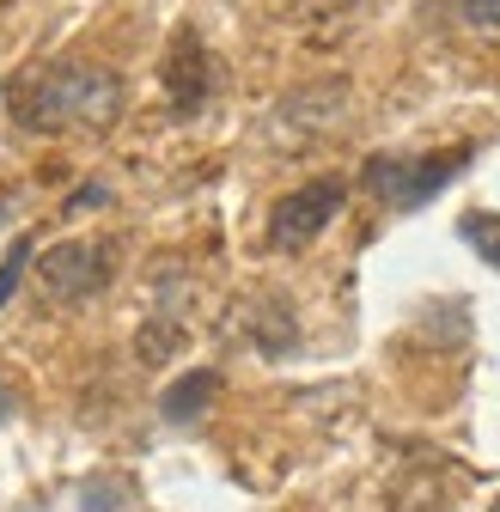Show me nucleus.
I'll return each instance as SVG.
<instances>
[{
  "instance_id": "20e7f679",
  "label": "nucleus",
  "mask_w": 500,
  "mask_h": 512,
  "mask_svg": "<svg viewBox=\"0 0 500 512\" xmlns=\"http://www.w3.org/2000/svg\"><path fill=\"white\" fill-rule=\"evenodd\" d=\"M342 202H348V189H342L336 177H318V183L287 189V196L269 208V244H275V250H305L311 238H318V232L342 214Z\"/></svg>"
},
{
  "instance_id": "9b49d317",
  "label": "nucleus",
  "mask_w": 500,
  "mask_h": 512,
  "mask_svg": "<svg viewBox=\"0 0 500 512\" xmlns=\"http://www.w3.org/2000/svg\"><path fill=\"white\" fill-rule=\"evenodd\" d=\"M0 214H7V196H0Z\"/></svg>"
},
{
  "instance_id": "0eeeda50",
  "label": "nucleus",
  "mask_w": 500,
  "mask_h": 512,
  "mask_svg": "<svg viewBox=\"0 0 500 512\" xmlns=\"http://www.w3.org/2000/svg\"><path fill=\"white\" fill-rule=\"evenodd\" d=\"M458 238L482 256L488 269H500V214H464L458 220Z\"/></svg>"
},
{
  "instance_id": "1a4fd4ad",
  "label": "nucleus",
  "mask_w": 500,
  "mask_h": 512,
  "mask_svg": "<svg viewBox=\"0 0 500 512\" xmlns=\"http://www.w3.org/2000/svg\"><path fill=\"white\" fill-rule=\"evenodd\" d=\"M458 13L476 31H500V0H458Z\"/></svg>"
},
{
  "instance_id": "423d86ee",
  "label": "nucleus",
  "mask_w": 500,
  "mask_h": 512,
  "mask_svg": "<svg viewBox=\"0 0 500 512\" xmlns=\"http://www.w3.org/2000/svg\"><path fill=\"white\" fill-rule=\"evenodd\" d=\"M214 397H220V372L214 366H196V372H183L171 391L159 397V409H165V421H202Z\"/></svg>"
},
{
  "instance_id": "7ed1b4c3",
  "label": "nucleus",
  "mask_w": 500,
  "mask_h": 512,
  "mask_svg": "<svg viewBox=\"0 0 500 512\" xmlns=\"http://www.w3.org/2000/svg\"><path fill=\"white\" fill-rule=\"evenodd\" d=\"M116 275V244L110 238H68L37 256V281L55 305H80L92 293H104Z\"/></svg>"
},
{
  "instance_id": "6e6552de",
  "label": "nucleus",
  "mask_w": 500,
  "mask_h": 512,
  "mask_svg": "<svg viewBox=\"0 0 500 512\" xmlns=\"http://www.w3.org/2000/svg\"><path fill=\"white\" fill-rule=\"evenodd\" d=\"M25 269H31V238H13L7 256H0V305L13 299V287L25 281Z\"/></svg>"
},
{
  "instance_id": "f03ea898",
  "label": "nucleus",
  "mask_w": 500,
  "mask_h": 512,
  "mask_svg": "<svg viewBox=\"0 0 500 512\" xmlns=\"http://www.w3.org/2000/svg\"><path fill=\"white\" fill-rule=\"evenodd\" d=\"M470 165V147H440V153H421V159H403V153H379L366 159V189L379 196L385 208L409 214L421 202H433L440 189Z\"/></svg>"
},
{
  "instance_id": "39448f33",
  "label": "nucleus",
  "mask_w": 500,
  "mask_h": 512,
  "mask_svg": "<svg viewBox=\"0 0 500 512\" xmlns=\"http://www.w3.org/2000/svg\"><path fill=\"white\" fill-rule=\"evenodd\" d=\"M208 86H214V68H208V49H202V37L183 25L177 37H171V49H165V92H171V110L177 116H196L202 104H208Z\"/></svg>"
},
{
  "instance_id": "f257e3e1",
  "label": "nucleus",
  "mask_w": 500,
  "mask_h": 512,
  "mask_svg": "<svg viewBox=\"0 0 500 512\" xmlns=\"http://www.w3.org/2000/svg\"><path fill=\"white\" fill-rule=\"evenodd\" d=\"M7 104L37 135H61V128H110L122 116V80L92 61H37L19 68L7 86Z\"/></svg>"
},
{
  "instance_id": "9d476101",
  "label": "nucleus",
  "mask_w": 500,
  "mask_h": 512,
  "mask_svg": "<svg viewBox=\"0 0 500 512\" xmlns=\"http://www.w3.org/2000/svg\"><path fill=\"white\" fill-rule=\"evenodd\" d=\"M13 415V391H7V384H0V421H7Z\"/></svg>"
}]
</instances>
